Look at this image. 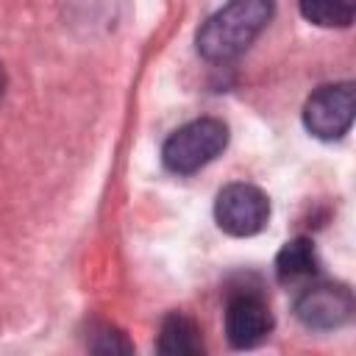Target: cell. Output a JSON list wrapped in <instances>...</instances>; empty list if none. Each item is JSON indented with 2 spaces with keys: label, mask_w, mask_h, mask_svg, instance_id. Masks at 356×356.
<instances>
[{
  "label": "cell",
  "mask_w": 356,
  "mask_h": 356,
  "mask_svg": "<svg viewBox=\"0 0 356 356\" xmlns=\"http://www.w3.org/2000/svg\"><path fill=\"white\" fill-rule=\"evenodd\" d=\"M86 348L92 353H131L134 350V345L125 339V334L120 328H114L111 323H103V320L89 323Z\"/></svg>",
  "instance_id": "10"
},
{
  "label": "cell",
  "mask_w": 356,
  "mask_h": 356,
  "mask_svg": "<svg viewBox=\"0 0 356 356\" xmlns=\"http://www.w3.org/2000/svg\"><path fill=\"white\" fill-rule=\"evenodd\" d=\"M214 220L228 236H256L270 220V197L253 184H228L217 192Z\"/></svg>",
  "instance_id": "4"
},
{
  "label": "cell",
  "mask_w": 356,
  "mask_h": 356,
  "mask_svg": "<svg viewBox=\"0 0 356 356\" xmlns=\"http://www.w3.org/2000/svg\"><path fill=\"white\" fill-rule=\"evenodd\" d=\"M356 114V89L350 81L325 83L314 89L303 103V125L314 139L334 142L342 139Z\"/></svg>",
  "instance_id": "3"
},
{
  "label": "cell",
  "mask_w": 356,
  "mask_h": 356,
  "mask_svg": "<svg viewBox=\"0 0 356 356\" xmlns=\"http://www.w3.org/2000/svg\"><path fill=\"white\" fill-rule=\"evenodd\" d=\"M275 0H228L195 33L197 53L211 64L239 58L270 25Z\"/></svg>",
  "instance_id": "1"
},
{
  "label": "cell",
  "mask_w": 356,
  "mask_h": 356,
  "mask_svg": "<svg viewBox=\"0 0 356 356\" xmlns=\"http://www.w3.org/2000/svg\"><path fill=\"white\" fill-rule=\"evenodd\" d=\"M273 331V312L261 292L239 289L225 303V339L236 350L261 345Z\"/></svg>",
  "instance_id": "6"
},
{
  "label": "cell",
  "mask_w": 356,
  "mask_h": 356,
  "mask_svg": "<svg viewBox=\"0 0 356 356\" xmlns=\"http://www.w3.org/2000/svg\"><path fill=\"white\" fill-rule=\"evenodd\" d=\"M3 95H6V70L0 64V100H3Z\"/></svg>",
  "instance_id": "11"
},
{
  "label": "cell",
  "mask_w": 356,
  "mask_h": 356,
  "mask_svg": "<svg viewBox=\"0 0 356 356\" xmlns=\"http://www.w3.org/2000/svg\"><path fill=\"white\" fill-rule=\"evenodd\" d=\"M300 17L320 28H350L356 0H298Z\"/></svg>",
  "instance_id": "9"
},
{
  "label": "cell",
  "mask_w": 356,
  "mask_h": 356,
  "mask_svg": "<svg viewBox=\"0 0 356 356\" xmlns=\"http://www.w3.org/2000/svg\"><path fill=\"white\" fill-rule=\"evenodd\" d=\"M156 350L164 356H200L206 348H203L197 323L184 312H170L161 323Z\"/></svg>",
  "instance_id": "8"
},
{
  "label": "cell",
  "mask_w": 356,
  "mask_h": 356,
  "mask_svg": "<svg viewBox=\"0 0 356 356\" xmlns=\"http://www.w3.org/2000/svg\"><path fill=\"white\" fill-rule=\"evenodd\" d=\"M317 273H320V261H317L314 242L309 236L289 239L275 256V278L284 286L300 284V281H312Z\"/></svg>",
  "instance_id": "7"
},
{
  "label": "cell",
  "mask_w": 356,
  "mask_h": 356,
  "mask_svg": "<svg viewBox=\"0 0 356 356\" xmlns=\"http://www.w3.org/2000/svg\"><path fill=\"white\" fill-rule=\"evenodd\" d=\"M295 317L309 331H334L353 317V292L345 284L314 281L295 298Z\"/></svg>",
  "instance_id": "5"
},
{
  "label": "cell",
  "mask_w": 356,
  "mask_h": 356,
  "mask_svg": "<svg viewBox=\"0 0 356 356\" xmlns=\"http://www.w3.org/2000/svg\"><path fill=\"white\" fill-rule=\"evenodd\" d=\"M228 125L217 117L192 120L167 136L161 145V161L175 175H192L228 147Z\"/></svg>",
  "instance_id": "2"
}]
</instances>
